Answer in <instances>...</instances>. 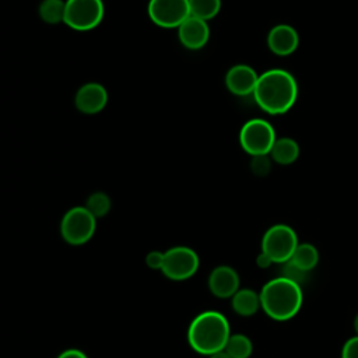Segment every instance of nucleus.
<instances>
[{
	"mask_svg": "<svg viewBox=\"0 0 358 358\" xmlns=\"http://www.w3.org/2000/svg\"><path fill=\"white\" fill-rule=\"evenodd\" d=\"M268 155L278 165H291L299 157V145L291 137H280L275 140Z\"/></svg>",
	"mask_w": 358,
	"mask_h": 358,
	"instance_id": "obj_16",
	"label": "nucleus"
},
{
	"mask_svg": "<svg viewBox=\"0 0 358 358\" xmlns=\"http://www.w3.org/2000/svg\"><path fill=\"white\" fill-rule=\"evenodd\" d=\"M57 358H88V357L85 352H83L78 348H69V350H64L63 352H60L57 355Z\"/></svg>",
	"mask_w": 358,
	"mask_h": 358,
	"instance_id": "obj_26",
	"label": "nucleus"
},
{
	"mask_svg": "<svg viewBox=\"0 0 358 358\" xmlns=\"http://www.w3.org/2000/svg\"><path fill=\"white\" fill-rule=\"evenodd\" d=\"M341 358H358V336H354L344 343Z\"/></svg>",
	"mask_w": 358,
	"mask_h": 358,
	"instance_id": "obj_25",
	"label": "nucleus"
},
{
	"mask_svg": "<svg viewBox=\"0 0 358 358\" xmlns=\"http://www.w3.org/2000/svg\"><path fill=\"white\" fill-rule=\"evenodd\" d=\"M271 162L273 159L270 158L268 154L256 155V157H252L250 159V169L256 176H266L271 169Z\"/></svg>",
	"mask_w": 358,
	"mask_h": 358,
	"instance_id": "obj_22",
	"label": "nucleus"
},
{
	"mask_svg": "<svg viewBox=\"0 0 358 358\" xmlns=\"http://www.w3.org/2000/svg\"><path fill=\"white\" fill-rule=\"evenodd\" d=\"M299 45L296 29L288 24H277L267 34V46L277 56L292 55Z\"/></svg>",
	"mask_w": 358,
	"mask_h": 358,
	"instance_id": "obj_14",
	"label": "nucleus"
},
{
	"mask_svg": "<svg viewBox=\"0 0 358 358\" xmlns=\"http://www.w3.org/2000/svg\"><path fill=\"white\" fill-rule=\"evenodd\" d=\"M231 327L228 319L218 310H204L189 324L187 343L190 348L201 355H213L224 351Z\"/></svg>",
	"mask_w": 358,
	"mask_h": 358,
	"instance_id": "obj_2",
	"label": "nucleus"
},
{
	"mask_svg": "<svg viewBox=\"0 0 358 358\" xmlns=\"http://www.w3.org/2000/svg\"><path fill=\"white\" fill-rule=\"evenodd\" d=\"M282 277L302 285V282H305L306 277H308V271H303L302 268H299L298 266H295L292 262H287L282 264V273H281Z\"/></svg>",
	"mask_w": 358,
	"mask_h": 358,
	"instance_id": "obj_23",
	"label": "nucleus"
},
{
	"mask_svg": "<svg viewBox=\"0 0 358 358\" xmlns=\"http://www.w3.org/2000/svg\"><path fill=\"white\" fill-rule=\"evenodd\" d=\"M108 103V91L99 83L83 84L74 96L76 108L85 115H95L101 112Z\"/></svg>",
	"mask_w": 358,
	"mask_h": 358,
	"instance_id": "obj_11",
	"label": "nucleus"
},
{
	"mask_svg": "<svg viewBox=\"0 0 358 358\" xmlns=\"http://www.w3.org/2000/svg\"><path fill=\"white\" fill-rule=\"evenodd\" d=\"M289 262H292L295 266H298L303 271L309 273L319 263V252H317L316 246H313L312 243L303 242L296 246Z\"/></svg>",
	"mask_w": 358,
	"mask_h": 358,
	"instance_id": "obj_17",
	"label": "nucleus"
},
{
	"mask_svg": "<svg viewBox=\"0 0 358 358\" xmlns=\"http://www.w3.org/2000/svg\"><path fill=\"white\" fill-rule=\"evenodd\" d=\"M208 358H231L225 351H220V352H217V354H213V355H210Z\"/></svg>",
	"mask_w": 358,
	"mask_h": 358,
	"instance_id": "obj_28",
	"label": "nucleus"
},
{
	"mask_svg": "<svg viewBox=\"0 0 358 358\" xmlns=\"http://www.w3.org/2000/svg\"><path fill=\"white\" fill-rule=\"evenodd\" d=\"M200 266L199 255L189 246H173L165 252L162 274L172 281H185L196 274Z\"/></svg>",
	"mask_w": 358,
	"mask_h": 358,
	"instance_id": "obj_8",
	"label": "nucleus"
},
{
	"mask_svg": "<svg viewBox=\"0 0 358 358\" xmlns=\"http://www.w3.org/2000/svg\"><path fill=\"white\" fill-rule=\"evenodd\" d=\"M224 351L231 358H249L253 352V344L246 334L235 333V334H231V337L228 338V343Z\"/></svg>",
	"mask_w": 358,
	"mask_h": 358,
	"instance_id": "obj_19",
	"label": "nucleus"
},
{
	"mask_svg": "<svg viewBox=\"0 0 358 358\" xmlns=\"http://www.w3.org/2000/svg\"><path fill=\"white\" fill-rule=\"evenodd\" d=\"M259 294L263 312L278 322L292 319L303 302L301 285L282 275L267 281Z\"/></svg>",
	"mask_w": 358,
	"mask_h": 358,
	"instance_id": "obj_3",
	"label": "nucleus"
},
{
	"mask_svg": "<svg viewBox=\"0 0 358 358\" xmlns=\"http://www.w3.org/2000/svg\"><path fill=\"white\" fill-rule=\"evenodd\" d=\"M210 292L221 299L232 298L239 291V274L238 271L227 264L217 266L208 275Z\"/></svg>",
	"mask_w": 358,
	"mask_h": 358,
	"instance_id": "obj_10",
	"label": "nucleus"
},
{
	"mask_svg": "<svg viewBox=\"0 0 358 358\" xmlns=\"http://www.w3.org/2000/svg\"><path fill=\"white\" fill-rule=\"evenodd\" d=\"M105 14L102 0H66L64 24L78 32L96 28Z\"/></svg>",
	"mask_w": 358,
	"mask_h": 358,
	"instance_id": "obj_7",
	"label": "nucleus"
},
{
	"mask_svg": "<svg viewBox=\"0 0 358 358\" xmlns=\"http://www.w3.org/2000/svg\"><path fill=\"white\" fill-rule=\"evenodd\" d=\"M39 17L46 24L64 22L66 1L63 0H42L38 8Z\"/></svg>",
	"mask_w": 358,
	"mask_h": 358,
	"instance_id": "obj_18",
	"label": "nucleus"
},
{
	"mask_svg": "<svg viewBox=\"0 0 358 358\" xmlns=\"http://www.w3.org/2000/svg\"><path fill=\"white\" fill-rule=\"evenodd\" d=\"M231 306L239 316H253L262 308L260 294L252 288H239V291L231 298Z\"/></svg>",
	"mask_w": 358,
	"mask_h": 358,
	"instance_id": "obj_15",
	"label": "nucleus"
},
{
	"mask_svg": "<svg viewBox=\"0 0 358 358\" xmlns=\"http://www.w3.org/2000/svg\"><path fill=\"white\" fill-rule=\"evenodd\" d=\"M275 140L277 137L271 123L264 119H250L239 131V144L252 157L270 154Z\"/></svg>",
	"mask_w": 358,
	"mask_h": 358,
	"instance_id": "obj_6",
	"label": "nucleus"
},
{
	"mask_svg": "<svg viewBox=\"0 0 358 358\" xmlns=\"http://www.w3.org/2000/svg\"><path fill=\"white\" fill-rule=\"evenodd\" d=\"M354 329H355V333H357V336H358V313H357V316H355V319H354Z\"/></svg>",
	"mask_w": 358,
	"mask_h": 358,
	"instance_id": "obj_29",
	"label": "nucleus"
},
{
	"mask_svg": "<svg viewBox=\"0 0 358 358\" xmlns=\"http://www.w3.org/2000/svg\"><path fill=\"white\" fill-rule=\"evenodd\" d=\"M299 245L296 232L287 224L271 225L262 238V252L266 253L273 263H287L296 246Z\"/></svg>",
	"mask_w": 358,
	"mask_h": 358,
	"instance_id": "obj_5",
	"label": "nucleus"
},
{
	"mask_svg": "<svg viewBox=\"0 0 358 358\" xmlns=\"http://www.w3.org/2000/svg\"><path fill=\"white\" fill-rule=\"evenodd\" d=\"M256 264H257L260 268H267L268 266L273 264V262H271V259H270L266 253L260 252V253L257 255V257H256Z\"/></svg>",
	"mask_w": 358,
	"mask_h": 358,
	"instance_id": "obj_27",
	"label": "nucleus"
},
{
	"mask_svg": "<svg viewBox=\"0 0 358 358\" xmlns=\"http://www.w3.org/2000/svg\"><path fill=\"white\" fill-rule=\"evenodd\" d=\"M179 42L189 50H199L206 46L210 39V28L207 21L197 17H187L178 28Z\"/></svg>",
	"mask_w": 358,
	"mask_h": 358,
	"instance_id": "obj_13",
	"label": "nucleus"
},
{
	"mask_svg": "<svg viewBox=\"0 0 358 358\" xmlns=\"http://www.w3.org/2000/svg\"><path fill=\"white\" fill-rule=\"evenodd\" d=\"M190 15L208 21L221 10V0H189Z\"/></svg>",
	"mask_w": 358,
	"mask_h": 358,
	"instance_id": "obj_20",
	"label": "nucleus"
},
{
	"mask_svg": "<svg viewBox=\"0 0 358 358\" xmlns=\"http://www.w3.org/2000/svg\"><path fill=\"white\" fill-rule=\"evenodd\" d=\"M96 218L85 206H77L67 210L60 222L62 238L73 246L87 243L95 234Z\"/></svg>",
	"mask_w": 358,
	"mask_h": 358,
	"instance_id": "obj_4",
	"label": "nucleus"
},
{
	"mask_svg": "<svg viewBox=\"0 0 358 358\" xmlns=\"http://www.w3.org/2000/svg\"><path fill=\"white\" fill-rule=\"evenodd\" d=\"M85 207L95 218H102L110 211L112 201L105 192H94L88 196Z\"/></svg>",
	"mask_w": 358,
	"mask_h": 358,
	"instance_id": "obj_21",
	"label": "nucleus"
},
{
	"mask_svg": "<svg viewBox=\"0 0 358 358\" xmlns=\"http://www.w3.org/2000/svg\"><path fill=\"white\" fill-rule=\"evenodd\" d=\"M257 80L259 74L248 64H235L225 74V85L236 96L253 95Z\"/></svg>",
	"mask_w": 358,
	"mask_h": 358,
	"instance_id": "obj_12",
	"label": "nucleus"
},
{
	"mask_svg": "<svg viewBox=\"0 0 358 358\" xmlns=\"http://www.w3.org/2000/svg\"><path fill=\"white\" fill-rule=\"evenodd\" d=\"M147 13L150 20L161 28H179L190 17L189 0H150Z\"/></svg>",
	"mask_w": 358,
	"mask_h": 358,
	"instance_id": "obj_9",
	"label": "nucleus"
},
{
	"mask_svg": "<svg viewBox=\"0 0 358 358\" xmlns=\"http://www.w3.org/2000/svg\"><path fill=\"white\" fill-rule=\"evenodd\" d=\"M164 259H165V252L151 250V252L145 256V264H147L151 270H161L162 266H164Z\"/></svg>",
	"mask_w": 358,
	"mask_h": 358,
	"instance_id": "obj_24",
	"label": "nucleus"
},
{
	"mask_svg": "<svg viewBox=\"0 0 358 358\" xmlns=\"http://www.w3.org/2000/svg\"><path fill=\"white\" fill-rule=\"evenodd\" d=\"M257 106L268 115H282L296 102L298 84L295 77L284 69H270L259 74L253 92Z\"/></svg>",
	"mask_w": 358,
	"mask_h": 358,
	"instance_id": "obj_1",
	"label": "nucleus"
}]
</instances>
